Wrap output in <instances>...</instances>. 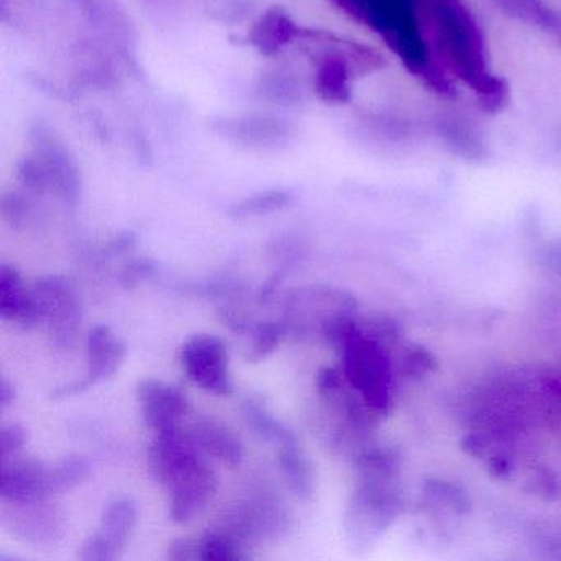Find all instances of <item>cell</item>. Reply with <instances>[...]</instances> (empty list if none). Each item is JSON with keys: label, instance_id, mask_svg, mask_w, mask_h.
Listing matches in <instances>:
<instances>
[{"label": "cell", "instance_id": "obj_1", "mask_svg": "<svg viewBox=\"0 0 561 561\" xmlns=\"http://www.w3.org/2000/svg\"><path fill=\"white\" fill-rule=\"evenodd\" d=\"M415 4L445 70L469 88L489 73L484 37L462 0H415Z\"/></svg>", "mask_w": 561, "mask_h": 561}, {"label": "cell", "instance_id": "obj_2", "mask_svg": "<svg viewBox=\"0 0 561 561\" xmlns=\"http://www.w3.org/2000/svg\"><path fill=\"white\" fill-rule=\"evenodd\" d=\"M336 350L341 353L344 377L350 386L359 390L367 407L386 412L390 403V363L386 351L357 328Z\"/></svg>", "mask_w": 561, "mask_h": 561}, {"label": "cell", "instance_id": "obj_3", "mask_svg": "<svg viewBox=\"0 0 561 561\" xmlns=\"http://www.w3.org/2000/svg\"><path fill=\"white\" fill-rule=\"evenodd\" d=\"M386 479L364 478L351 495L344 515L347 543L353 550H366L386 530L397 512V499L383 488Z\"/></svg>", "mask_w": 561, "mask_h": 561}, {"label": "cell", "instance_id": "obj_4", "mask_svg": "<svg viewBox=\"0 0 561 561\" xmlns=\"http://www.w3.org/2000/svg\"><path fill=\"white\" fill-rule=\"evenodd\" d=\"M354 310L356 301L351 295L336 288L313 285L288 294L282 323L287 336L307 337L314 330L323 333V328L331 320L341 314H351Z\"/></svg>", "mask_w": 561, "mask_h": 561}, {"label": "cell", "instance_id": "obj_5", "mask_svg": "<svg viewBox=\"0 0 561 561\" xmlns=\"http://www.w3.org/2000/svg\"><path fill=\"white\" fill-rule=\"evenodd\" d=\"M32 291L41 321L47 323L55 346L60 350L73 347L81 324V301L75 285L61 275H45L37 278Z\"/></svg>", "mask_w": 561, "mask_h": 561}, {"label": "cell", "instance_id": "obj_6", "mask_svg": "<svg viewBox=\"0 0 561 561\" xmlns=\"http://www.w3.org/2000/svg\"><path fill=\"white\" fill-rule=\"evenodd\" d=\"M290 514L274 495L257 494L236 502L222 514L221 528L239 543L274 540L290 528Z\"/></svg>", "mask_w": 561, "mask_h": 561}, {"label": "cell", "instance_id": "obj_7", "mask_svg": "<svg viewBox=\"0 0 561 561\" xmlns=\"http://www.w3.org/2000/svg\"><path fill=\"white\" fill-rule=\"evenodd\" d=\"M180 360L186 376L206 392L215 396H229L232 392L228 350L218 336H193L182 347Z\"/></svg>", "mask_w": 561, "mask_h": 561}, {"label": "cell", "instance_id": "obj_8", "mask_svg": "<svg viewBox=\"0 0 561 561\" xmlns=\"http://www.w3.org/2000/svg\"><path fill=\"white\" fill-rule=\"evenodd\" d=\"M139 517L136 501L119 497L104 508L100 528L78 551L83 561H116L123 554Z\"/></svg>", "mask_w": 561, "mask_h": 561}, {"label": "cell", "instance_id": "obj_9", "mask_svg": "<svg viewBox=\"0 0 561 561\" xmlns=\"http://www.w3.org/2000/svg\"><path fill=\"white\" fill-rule=\"evenodd\" d=\"M218 485V476L205 458L183 469L167 488L170 492V520L176 524L192 520L215 497Z\"/></svg>", "mask_w": 561, "mask_h": 561}, {"label": "cell", "instance_id": "obj_10", "mask_svg": "<svg viewBox=\"0 0 561 561\" xmlns=\"http://www.w3.org/2000/svg\"><path fill=\"white\" fill-rule=\"evenodd\" d=\"M88 373L87 376L77 382L58 387L51 392V399L60 400L65 397L77 396L87 392L94 383L110 379L117 373L126 359L127 346L123 341L117 340L113 330L107 327H96L88 334Z\"/></svg>", "mask_w": 561, "mask_h": 561}, {"label": "cell", "instance_id": "obj_11", "mask_svg": "<svg viewBox=\"0 0 561 561\" xmlns=\"http://www.w3.org/2000/svg\"><path fill=\"white\" fill-rule=\"evenodd\" d=\"M48 499L34 502H4L5 527L28 543H55L57 538L64 537L65 517Z\"/></svg>", "mask_w": 561, "mask_h": 561}, {"label": "cell", "instance_id": "obj_12", "mask_svg": "<svg viewBox=\"0 0 561 561\" xmlns=\"http://www.w3.org/2000/svg\"><path fill=\"white\" fill-rule=\"evenodd\" d=\"M136 396L144 422L156 433L179 430L188 412V400L183 390L162 380H140Z\"/></svg>", "mask_w": 561, "mask_h": 561}, {"label": "cell", "instance_id": "obj_13", "mask_svg": "<svg viewBox=\"0 0 561 561\" xmlns=\"http://www.w3.org/2000/svg\"><path fill=\"white\" fill-rule=\"evenodd\" d=\"M203 458L198 446L186 433L179 430L156 433L149 448V471L156 482L169 488L170 482L193 462Z\"/></svg>", "mask_w": 561, "mask_h": 561}, {"label": "cell", "instance_id": "obj_14", "mask_svg": "<svg viewBox=\"0 0 561 561\" xmlns=\"http://www.w3.org/2000/svg\"><path fill=\"white\" fill-rule=\"evenodd\" d=\"M0 497L4 502H34L51 497L48 491V466L35 458L2 461Z\"/></svg>", "mask_w": 561, "mask_h": 561}, {"label": "cell", "instance_id": "obj_15", "mask_svg": "<svg viewBox=\"0 0 561 561\" xmlns=\"http://www.w3.org/2000/svg\"><path fill=\"white\" fill-rule=\"evenodd\" d=\"M0 317L25 328L42 323L34 291L25 288L18 268L0 265Z\"/></svg>", "mask_w": 561, "mask_h": 561}, {"label": "cell", "instance_id": "obj_16", "mask_svg": "<svg viewBox=\"0 0 561 561\" xmlns=\"http://www.w3.org/2000/svg\"><path fill=\"white\" fill-rule=\"evenodd\" d=\"M186 435L192 442L198 446L199 451L205 455L213 456L228 466L241 465L244 458V448H242L241 439L236 436L232 430L222 425L218 420L199 419L190 426Z\"/></svg>", "mask_w": 561, "mask_h": 561}, {"label": "cell", "instance_id": "obj_17", "mask_svg": "<svg viewBox=\"0 0 561 561\" xmlns=\"http://www.w3.org/2000/svg\"><path fill=\"white\" fill-rule=\"evenodd\" d=\"M219 133L236 142L251 147H275L287 142L291 136V127L278 119L265 117H248V119L222 121Z\"/></svg>", "mask_w": 561, "mask_h": 561}, {"label": "cell", "instance_id": "obj_18", "mask_svg": "<svg viewBox=\"0 0 561 561\" xmlns=\"http://www.w3.org/2000/svg\"><path fill=\"white\" fill-rule=\"evenodd\" d=\"M494 4L502 14L543 32L561 47V12L545 0H494Z\"/></svg>", "mask_w": 561, "mask_h": 561}, {"label": "cell", "instance_id": "obj_19", "mask_svg": "<svg viewBox=\"0 0 561 561\" xmlns=\"http://www.w3.org/2000/svg\"><path fill=\"white\" fill-rule=\"evenodd\" d=\"M278 466L285 482L301 501H310L314 494L313 469L305 453L301 451L298 439L280 445Z\"/></svg>", "mask_w": 561, "mask_h": 561}, {"label": "cell", "instance_id": "obj_20", "mask_svg": "<svg viewBox=\"0 0 561 561\" xmlns=\"http://www.w3.org/2000/svg\"><path fill=\"white\" fill-rule=\"evenodd\" d=\"M242 415H244L249 428H251L259 438L265 439V442L285 445V443L298 439L297 435H295L288 426H285L280 420L274 419V415L268 412L267 405H265L261 397H248V399L242 402Z\"/></svg>", "mask_w": 561, "mask_h": 561}, {"label": "cell", "instance_id": "obj_21", "mask_svg": "<svg viewBox=\"0 0 561 561\" xmlns=\"http://www.w3.org/2000/svg\"><path fill=\"white\" fill-rule=\"evenodd\" d=\"M439 133L449 147L465 159L479 160L485 156V144L481 130L469 119L449 117L439 124Z\"/></svg>", "mask_w": 561, "mask_h": 561}, {"label": "cell", "instance_id": "obj_22", "mask_svg": "<svg viewBox=\"0 0 561 561\" xmlns=\"http://www.w3.org/2000/svg\"><path fill=\"white\" fill-rule=\"evenodd\" d=\"M317 90L328 103H346L351 98V68L344 58H327L318 67Z\"/></svg>", "mask_w": 561, "mask_h": 561}, {"label": "cell", "instance_id": "obj_23", "mask_svg": "<svg viewBox=\"0 0 561 561\" xmlns=\"http://www.w3.org/2000/svg\"><path fill=\"white\" fill-rule=\"evenodd\" d=\"M297 35L294 22L280 12L274 11L261 19L252 31V44L257 45L262 54H274L284 45L290 44Z\"/></svg>", "mask_w": 561, "mask_h": 561}, {"label": "cell", "instance_id": "obj_24", "mask_svg": "<svg viewBox=\"0 0 561 561\" xmlns=\"http://www.w3.org/2000/svg\"><path fill=\"white\" fill-rule=\"evenodd\" d=\"M91 474V465L80 455L65 456L57 465L48 466V491L50 495L64 494L83 484Z\"/></svg>", "mask_w": 561, "mask_h": 561}, {"label": "cell", "instance_id": "obj_25", "mask_svg": "<svg viewBox=\"0 0 561 561\" xmlns=\"http://www.w3.org/2000/svg\"><path fill=\"white\" fill-rule=\"evenodd\" d=\"M295 198L287 190H267L257 195L248 196L229 208L232 218H254V216L272 215L294 205Z\"/></svg>", "mask_w": 561, "mask_h": 561}, {"label": "cell", "instance_id": "obj_26", "mask_svg": "<svg viewBox=\"0 0 561 561\" xmlns=\"http://www.w3.org/2000/svg\"><path fill=\"white\" fill-rule=\"evenodd\" d=\"M198 560L202 561H239L244 560L241 543L221 528H213L199 537Z\"/></svg>", "mask_w": 561, "mask_h": 561}, {"label": "cell", "instance_id": "obj_27", "mask_svg": "<svg viewBox=\"0 0 561 561\" xmlns=\"http://www.w3.org/2000/svg\"><path fill=\"white\" fill-rule=\"evenodd\" d=\"M251 334L252 343L245 351V360L255 364L271 356L280 346L282 341L287 336V331L282 321H264L255 324Z\"/></svg>", "mask_w": 561, "mask_h": 561}, {"label": "cell", "instance_id": "obj_28", "mask_svg": "<svg viewBox=\"0 0 561 561\" xmlns=\"http://www.w3.org/2000/svg\"><path fill=\"white\" fill-rule=\"evenodd\" d=\"M471 90L478 98L479 106L489 114H497L505 110L508 104V84L502 78L495 77L491 71L479 78Z\"/></svg>", "mask_w": 561, "mask_h": 561}, {"label": "cell", "instance_id": "obj_29", "mask_svg": "<svg viewBox=\"0 0 561 561\" xmlns=\"http://www.w3.org/2000/svg\"><path fill=\"white\" fill-rule=\"evenodd\" d=\"M25 443H27V433L21 425L12 423V425L2 426V430H0V456H2V461L19 456Z\"/></svg>", "mask_w": 561, "mask_h": 561}, {"label": "cell", "instance_id": "obj_30", "mask_svg": "<svg viewBox=\"0 0 561 561\" xmlns=\"http://www.w3.org/2000/svg\"><path fill=\"white\" fill-rule=\"evenodd\" d=\"M153 275H157L156 262L150 259H136L123 268L119 280L124 288H134L140 282L149 280Z\"/></svg>", "mask_w": 561, "mask_h": 561}, {"label": "cell", "instance_id": "obj_31", "mask_svg": "<svg viewBox=\"0 0 561 561\" xmlns=\"http://www.w3.org/2000/svg\"><path fill=\"white\" fill-rule=\"evenodd\" d=\"M167 558L172 561L198 560V541L190 538H176L169 545Z\"/></svg>", "mask_w": 561, "mask_h": 561}, {"label": "cell", "instance_id": "obj_32", "mask_svg": "<svg viewBox=\"0 0 561 561\" xmlns=\"http://www.w3.org/2000/svg\"><path fill=\"white\" fill-rule=\"evenodd\" d=\"M435 357L425 351H413L412 354L405 357L407 373L412 376L428 373L432 367H435Z\"/></svg>", "mask_w": 561, "mask_h": 561}, {"label": "cell", "instance_id": "obj_33", "mask_svg": "<svg viewBox=\"0 0 561 561\" xmlns=\"http://www.w3.org/2000/svg\"><path fill=\"white\" fill-rule=\"evenodd\" d=\"M341 387H343V382H341L340 373L333 369V367H323V369L318 373L317 390L321 397L336 392Z\"/></svg>", "mask_w": 561, "mask_h": 561}, {"label": "cell", "instance_id": "obj_34", "mask_svg": "<svg viewBox=\"0 0 561 561\" xmlns=\"http://www.w3.org/2000/svg\"><path fill=\"white\" fill-rule=\"evenodd\" d=\"M136 236L133 232H123V234L116 236L113 241L107 245V254L111 255H124L127 252L134 251L136 245Z\"/></svg>", "mask_w": 561, "mask_h": 561}, {"label": "cell", "instance_id": "obj_35", "mask_svg": "<svg viewBox=\"0 0 561 561\" xmlns=\"http://www.w3.org/2000/svg\"><path fill=\"white\" fill-rule=\"evenodd\" d=\"M15 396H18V392H15L14 383L9 382L8 379H2V382H0V405H11Z\"/></svg>", "mask_w": 561, "mask_h": 561}]
</instances>
